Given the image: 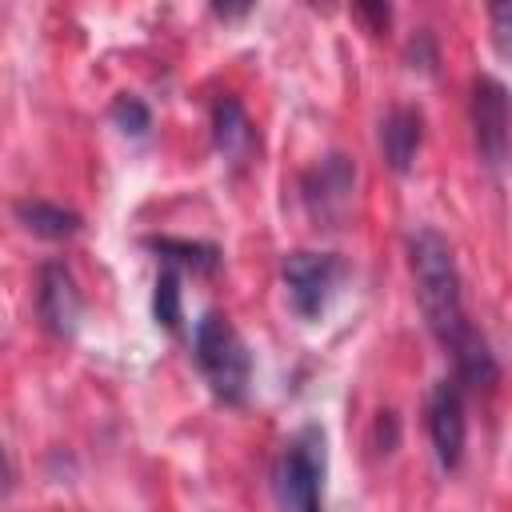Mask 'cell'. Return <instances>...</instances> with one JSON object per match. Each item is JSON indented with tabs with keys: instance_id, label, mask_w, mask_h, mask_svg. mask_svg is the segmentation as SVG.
Segmentation results:
<instances>
[{
	"instance_id": "obj_1",
	"label": "cell",
	"mask_w": 512,
	"mask_h": 512,
	"mask_svg": "<svg viewBox=\"0 0 512 512\" xmlns=\"http://www.w3.org/2000/svg\"><path fill=\"white\" fill-rule=\"evenodd\" d=\"M408 268L428 332L452 352L472 332L464 316V292H460V268L452 244L436 228H416L408 236Z\"/></svg>"
},
{
	"instance_id": "obj_2",
	"label": "cell",
	"mask_w": 512,
	"mask_h": 512,
	"mask_svg": "<svg viewBox=\"0 0 512 512\" xmlns=\"http://www.w3.org/2000/svg\"><path fill=\"white\" fill-rule=\"evenodd\" d=\"M192 360L224 404H244L252 388V352L224 312H204L192 328Z\"/></svg>"
},
{
	"instance_id": "obj_3",
	"label": "cell",
	"mask_w": 512,
	"mask_h": 512,
	"mask_svg": "<svg viewBox=\"0 0 512 512\" xmlns=\"http://www.w3.org/2000/svg\"><path fill=\"white\" fill-rule=\"evenodd\" d=\"M324 476H328V436L320 424H304L288 436L272 468L280 512H324Z\"/></svg>"
},
{
	"instance_id": "obj_4",
	"label": "cell",
	"mask_w": 512,
	"mask_h": 512,
	"mask_svg": "<svg viewBox=\"0 0 512 512\" xmlns=\"http://www.w3.org/2000/svg\"><path fill=\"white\" fill-rule=\"evenodd\" d=\"M280 276H284V292H288V308L300 316V320H320L328 312V304L336 300L344 276H348V264L336 256V252H288L284 264H280Z\"/></svg>"
},
{
	"instance_id": "obj_5",
	"label": "cell",
	"mask_w": 512,
	"mask_h": 512,
	"mask_svg": "<svg viewBox=\"0 0 512 512\" xmlns=\"http://www.w3.org/2000/svg\"><path fill=\"white\" fill-rule=\"evenodd\" d=\"M468 116H472V140H476L480 160L492 172H504L512 164V96H508V88L496 76H476Z\"/></svg>"
},
{
	"instance_id": "obj_6",
	"label": "cell",
	"mask_w": 512,
	"mask_h": 512,
	"mask_svg": "<svg viewBox=\"0 0 512 512\" xmlns=\"http://www.w3.org/2000/svg\"><path fill=\"white\" fill-rule=\"evenodd\" d=\"M352 192H356V164L344 152L320 156L300 176V200L316 220V228H340V220L352 208Z\"/></svg>"
},
{
	"instance_id": "obj_7",
	"label": "cell",
	"mask_w": 512,
	"mask_h": 512,
	"mask_svg": "<svg viewBox=\"0 0 512 512\" xmlns=\"http://www.w3.org/2000/svg\"><path fill=\"white\" fill-rule=\"evenodd\" d=\"M80 288H76V276L68 272L64 260H44L40 272H36V316L44 324L48 336L56 340H72L76 328H80Z\"/></svg>"
},
{
	"instance_id": "obj_8",
	"label": "cell",
	"mask_w": 512,
	"mask_h": 512,
	"mask_svg": "<svg viewBox=\"0 0 512 512\" xmlns=\"http://www.w3.org/2000/svg\"><path fill=\"white\" fill-rule=\"evenodd\" d=\"M428 436L436 448L440 468L456 472L464 460V436H468V420H464V388L460 380H436L428 392Z\"/></svg>"
},
{
	"instance_id": "obj_9",
	"label": "cell",
	"mask_w": 512,
	"mask_h": 512,
	"mask_svg": "<svg viewBox=\"0 0 512 512\" xmlns=\"http://www.w3.org/2000/svg\"><path fill=\"white\" fill-rule=\"evenodd\" d=\"M420 140H424V112L416 104H396L384 112L380 120V152L388 160L392 172H408L416 152H420Z\"/></svg>"
},
{
	"instance_id": "obj_10",
	"label": "cell",
	"mask_w": 512,
	"mask_h": 512,
	"mask_svg": "<svg viewBox=\"0 0 512 512\" xmlns=\"http://www.w3.org/2000/svg\"><path fill=\"white\" fill-rule=\"evenodd\" d=\"M212 144L224 160L240 164L252 148V124H248V112L236 96H220L212 104Z\"/></svg>"
},
{
	"instance_id": "obj_11",
	"label": "cell",
	"mask_w": 512,
	"mask_h": 512,
	"mask_svg": "<svg viewBox=\"0 0 512 512\" xmlns=\"http://www.w3.org/2000/svg\"><path fill=\"white\" fill-rule=\"evenodd\" d=\"M12 216H16V224H24L32 236H44V240H68L84 228L80 212H72L64 204H52V200H32V196L16 200Z\"/></svg>"
},
{
	"instance_id": "obj_12",
	"label": "cell",
	"mask_w": 512,
	"mask_h": 512,
	"mask_svg": "<svg viewBox=\"0 0 512 512\" xmlns=\"http://www.w3.org/2000/svg\"><path fill=\"white\" fill-rule=\"evenodd\" d=\"M144 248L156 252L168 268H192L196 276H212L220 268V248L208 240H184V236H144Z\"/></svg>"
},
{
	"instance_id": "obj_13",
	"label": "cell",
	"mask_w": 512,
	"mask_h": 512,
	"mask_svg": "<svg viewBox=\"0 0 512 512\" xmlns=\"http://www.w3.org/2000/svg\"><path fill=\"white\" fill-rule=\"evenodd\" d=\"M452 364H456V380H460V388H464V384H468V388H492L496 376H500L496 356H492L488 340H484L476 328L452 348Z\"/></svg>"
},
{
	"instance_id": "obj_14",
	"label": "cell",
	"mask_w": 512,
	"mask_h": 512,
	"mask_svg": "<svg viewBox=\"0 0 512 512\" xmlns=\"http://www.w3.org/2000/svg\"><path fill=\"white\" fill-rule=\"evenodd\" d=\"M152 320L164 328V332H172V336H180L184 332V296H180V268H160V276H156V284H152Z\"/></svg>"
},
{
	"instance_id": "obj_15",
	"label": "cell",
	"mask_w": 512,
	"mask_h": 512,
	"mask_svg": "<svg viewBox=\"0 0 512 512\" xmlns=\"http://www.w3.org/2000/svg\"><path fill=\"white\" fill-rule=\"evenodd\" d=\"M108 116H112V124H116L124 136H132V140H144L148 128H152V108H148L140 96H132V92H120V96L112 100Z\"/></svg>"
},
{
	"instance_id": "obj_16",
	"label": "cell",
	"mask_w": 512,
	"mask_h": 512,
	"mask_svg": "<svg viewBox=\"0 0 512 512\" xmlns=\"http://www.w3.org/2000/svg\"><path fill=\"white\" fill-rule=\"evenodd\" d=\"M404 56H408V68H420V72H436V60H440V52H436V40H432V32H428V28H416V36L408 40Z\"/></svg>"
},
{
	"instance_id": "obj_17",
	"label": "cell",
	"mask_w": 512,
	"mask_h": 512,
	"mask_svg": "<svg viewBox=\"0 0 512 512\" xmlns=\"http://www.w3.org/2000/svg\"><path fill=\"white\" fill-rule=\"evenodd\" d=\"M488 28H492V48L512 60V4H492L488 8Z\"/></svg>"
},
{
	"instance_id": "obj_18",
	"label": "cell",
	"mask_w": 512,
	"mask_h": 512,
	"mask_svg": "<svg viewBox=\"0 0 512 512\" xmlns=\"http://www.w3.org/2000/svg\"><path fill=\"white\" fill-rule=\"evenodd\" d=\"M212 12H216V16H224V20H236V16H248V12H252V4H216Z\"/></svg>"
}]
</instances>
